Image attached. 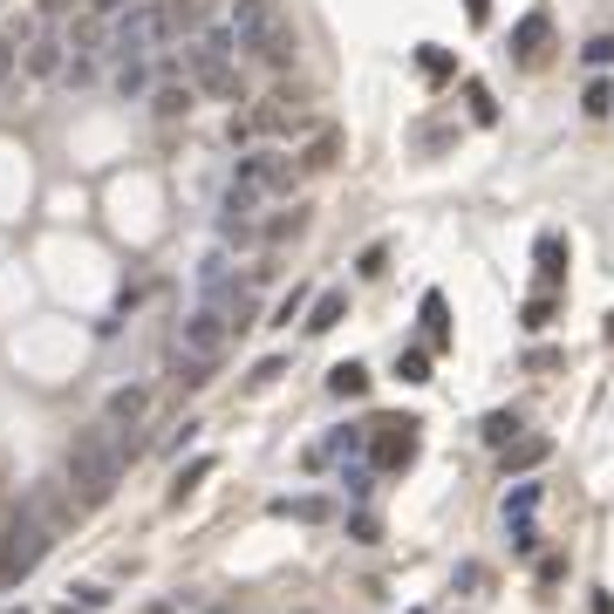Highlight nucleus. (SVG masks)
I'll list each match as a JSON object with an SVG mask.
<instances>
[{
	"mask_svg": "<svg viewBox=\"0 0 614 614\" xmlns=\"http://www.w3.org/2000/svg\"><path fill=\"white\" fill-rule=\"evenodd\" d=\"M164 14H171V28H198V21H205V0H171Z\"/></svg>",
	"mask_w": 614,
	"mask_h": 614,
	"instance_id": "nucleus-27",
	"label": "nucleus"
},
{
	"mask_svg": "<svg viewBox=\"0 0 614 614\" xmlns=\"http://www.w3.org/2000/svg\"><path fill=\"white\" fill-rule=\"evenodd\" d=\"M219 232H226V246H253V239H260L253 219H219Z\"/></svg>",
	"mask_w": 614,
	"mask_h": 614,
	"instance_id": "nucleus-29",
	"label": "nucleus"
},
{
	"mask_svg": "<svg viewBox=\"0 0 614 614\" xmlns=\"http://www.w3.org/2000/svg\"><path fill=\"white\" fill-rule=\"evenodd\" d=\"M580 55H587L594 69H614V35H594V41H587V48H580Z\"/></svg>",
	"mask_w": 614,
	"mask_h": 614,
	"instance_id": "nucleus-30",
	"label": "nucleus"
},
{
	"mask_svg": "<svg viewBox=\"0 0 614 614\" xmlns=\"http://www.w3.org/2000/svg\"><path fill=\"white\" fill-rule=\"evenodd\" d=\"M376 430H383V437H376V458L383 464H410L417 458V423L403 417V423H376Z\"/></svg>",
	"mask_w": 614,
	"mask_h": 614,
	"instance_id": "nucleus-7",
	"label": "nucleus"
},
{
	"mask_svg": "<svg viewBox=\"0 0 614 614\" xmlns=\"http://www.w3.org/2000/svg\"><path fill=\"white\" fill-rule=\"evenodd\" d=\"M560 273H567V239L546 232V239H539V287H553Z\"/></svg>",
	"mask_w": 614,
	"mask_h": 614,
	"instance_id": "nucleus-14",
	"label": "nucleus"
},
{
	"mask_svg": "<svg viewBox=\"0 0 614 614\" xmlns=\"http://www.w3.org/2000/svg\"><path fill=\"white\" fill-rule=\"evenodd\" d=\"M62 82H69V89L96 82V62H89V55H69V62H62Z\"/></svg>",
	"mask_w": 614,
	"mask_h": 614,
	"instance_id": "nucleus-28",
	"label": "nucleus"
},
{
	"mask_svg": "<svg viewBox=\"0 0 614 614\" xmlns=\"http://www.w3.org/2000/svg\"><path fill=\"white\" fill-rule=\"evenodd\" d=\"M171 383H178V389H205V383H212V362H198V355H171Z\"/></svg>",
	"mask_w": 614,
	"mask_h": 614,
	"instance_id": "nucleus-16",
	"label": "nucleus"
},
{
	"mask_svg": "<svg viewBox=\"0 0 614 614\" xmlns=\"http://www.w3.org/2000/svg\"><path fill=\"white\" fill-rule=\"evenodd\" d=\"M205 471H212V458H192L185 471H178V492H171V499H185V492H192V485L205 478Z\"/></svg>",
	"mask_w": 614,
	"mask_h": 614,
	"instance_id": "nucleus-33",
	"label": "nucleus"
},
{
	"mask_svg": "<svg viewBox=\"0 0 614 614\" xmlns=\"http://www.w3.org/2000/svg\"><path fill=\"white\" fill-rule=\"evenodd\" d=\"M294 157H280V151H253V157H239L232 164V185L239 192H253V198H280V192H294Z\"/></svg>",
	"mask_w": 614,
	"mask_h": 614,
	"instance_id": "nucleus-2",
	"label": "nucleus"
},
{
	"mask_svg": "<svg viewBox=\"0 0 614 614\" xmlns=\"http://www.w3.org/2000/svg\"><path fill=\"white\" fill-rule=\"evenodd\" d=\"M267 512H273V519H307V526H314V519H328L335 505H328V499H314V492H307V499H273Z\"/></svg>",
	"mask_w": 614,
	"mask_h": 614,
	"instance_id": "nucleus-12",
	"label": "nucleus"
},
{
	"mask_svg": "<svg viewBox=\"0 0 614 614\" xmlns=\"http://www.w3.org/2000/svg\"><path fill=\"white\" fill-rule=\"evenodd\" d=\"M396 376H403V383H430V355H423V348H403V355H396Z\"/></svg>",
	"mask_w": 614,
	"mask_h": 614,
	"instance_id": "nucleus-24",
	"label": "nucleus"
},
{
	"mask_svg": "<svg viewBox=\"0 0 614 614\" xmlns=\"http://www.w3.org/2000/svg\"><path fill=\"white\" fill-rule=\"evenodd\" d=\"M246 123H253V137H294V130L307 123V96H301V89H273Z\"/></svg>",
	"mask_w": 614,
	"mask_h": 614,
	"instance_id": "nucleus-3",
	"label": "nucleus"
},
{
	"mask_svg": "<svg viewBox=\"0 0 614 614\" xmlns=\"http://www.w3.org/2000/svg\"><path fill=\"white\" fill-rule=\"evenodd\" d=\"M539 505V485H519V492H505V519H519L526 526V512Z\"/></svg>",
	"mask_w": 614,
	"mask_h": 614,
	"instance_id": "nucleus-26",
	"label": "nucleus"
},
{
	"mask_svg": "<svg viewBox=\"0 0 614 614\" xmlns=\"http://www.w3.org/2000/svg\"><path fill=\"white\" fill-rule=\"evenodd\" d=\"M110 608V587H76V601H62V614H103Z\"/></svg>",
	"mask_w": 614,
	"mask_h": 614,
	"instance_id": "nucleus-22",
	"label": "nucleus"
},
{
	"mask_svg": "<svg viewBox=\"0 0 614 614\" xmlns=\"http://www.w3.org/2000/svg\"><path fill=\"white\" fill-rule=\"evenodd\" d=\"M464 7H471V21H485V7H492V0H464Z\"/></svg>",
	"mask_w": 614,
	"mask_h": 614,
	"instance_id": "nucleus-41",
	"label": "nucleus"
},
{
	"mask_svg": "<svg viewBox=\"0 0 614 614\" xmlns=\"http://www.w3.org/2000/svg\"><path fill=\"white\" fill-rule=\"evenodd\" d=\"M526 328H553V294H533V301H526Z\"/></svg>",
	"mask_w": 614,
	"mask_h": 614,
	"instance_id": "nucleus-31",
	"label": "nucleus"
},
{
	"mask_svg": "<svg viewBox=\"0 0 614 614\" xmlns=\"http://www.w3.org/2000/svg\"><path fill=\"white\" fill-rule=\"evenodd\" d=\"M192 96H198L192 82H164V89L151 96V110L164 116V123H178V116H192Z\"/></svg>",
	"mask_w": 614,
	"mask_h": 614,
	"instance_id": "nucleus-11",
	"label": "nucleus"
},
{
	"mask_svg": "<svg viewBox=\"0 0 614 614\" xmlns=\"http://www.w3.org/2000/svg\"><path fill=\"white\" fill-rule=\"evenodd\" d=\"M96 41H103V28H96L89 14H82V21H69V28H62V48H82V55H96Z\"/></svg>",
	"mask_w": 614,
	"mask_h": 614,
	"instance_id": "nucleus-21",
	"label": "nucleus"
},
{
	"mask_svg": "<svg viewBox=\"0 0 614 614\" xmlns=\"http://www.w3.org/2000/svg\"><path fill=\"white\" fill-rule=\"evenodd\" d=\"M464 96H471V116H478V123H492V89H485V82H471V89H464Z\"/></svg>",
	"mask_w": 614,
	"mask_h": 614,
	"instance_id": "nucleus-32",
	"label": "nucleus"
},
{
	"mask_svg": "<svg viewBox=\"0 0 614 614\" xmlns=\"http://www.w3.org/2000/svg\"><path fill=\"white\" fill-rule=\"evenodd\" d=\"M41 553H48V526H35V519H21L14 533H7V546H0V580H21L41 567Z\"/></svg>",
	"mask_w": 614,
	"mask_h": 614,
	"instance_id": "nucleus-4",
	"label": "nucleus"
},
{
	"mask_svg": "<svg viewBox=\"0 0 614 614\" xmlns=\"http://www.w3.org/2000/svg\"><path fill=\"white\" fill-rule=\"evenodd\" d=\"M69 485H76L82 505H103L123 485V444H116V430H82L76 444H69Z\"/></svg>",
	"mask_w": 614,
	"mask_h": 614,
	"instance_id": "nucleus-1",
	"label": "nucleus"
},
{
	"mask_svg": "<svg viewBox=\"0 0 614 614\" xmlns=\"http://www.w3.org/2000/svg\"><path fill=\"white\" fill-rule=\"evenodd\" d=\"M21 69H28V76H62V35H48V41H35V48H28V55H21Z\"/></svg>",
	"mask_w": 614,
	"mask_h": 614,
	"instance_id": "nucleus-10",
	"label": "nucleus"
},
{
	"mask_svg": "<svg viewBox=\"0 0 614 614\" xmlns=\"http://www.w3.org/2000/svg\"><path fill=\"white\" fill-rule=\"evenodd\" d=\"M614 110V89L608 82H594V89H587V116H608Z\"/></svg>",
	"mask_w": 614,
	"mask_h": 614,
	"instance_id": "nucleus-36",
	"label": "nucleus"
},
{
	"mask_svg": "<svg viewBox=\"0 0 614 614\" xmlns=\"http://www.w3.org/2000/svg\"><path fill=\"white\" fill-rule=\"evenodd\" d=\"M512 437H519V417H512V410H492V417H485V444H512Z\"/></svg>",
	"mask_w": 614,
	"mask_h": 614,
	"instance_id": "nucleus-23",
	"label": "nucleus"
},
{
	"mask_svg": "<svg viewBox=\"0 0 614 614\" xmlns=\"http://www.w3.org/2000/svg\"><path fill=\"white\" fill-rule=\"evenodd\" d=\"M383 260H389L383 246H362V260H355V273H362V280H376V273H383Z\"/></svg>",
	"mask_w": 614,
	"mask_h": 614,
	"instance_id": "nucleus-35",
	"label": "nucleus"
},
{
	"mask_svg": "<svg viewBox=\"0 0 614 614\" xmlns=\"http://www.w3.org/2000/svg\"><path fill=\"white\" fill-rule=\"evenodd\" d=\"M539 458H546V437H526V444H505V478H512V471H533Z\"/></svg>",
	"mask_w": 614,
	"mask_h": 614,
	"instance_id": "nucleus-19",
	"label": "nucleus"
},
{
	"mask_svg": "<svg viewBox=\"0 0 614 614\" xmlns=\"http://www.w3.org/2000/svg\"><path fill=\"white\" fill-rule=\"evenodd\" d=\"M151 89V69H144V55H130V62H116V96L130 103V96H144Z\"/></svg>",
	"mask_w": 614,
	"mask_h": 614,
	"instance_id": "nucleus-15",
	"label": "nucleus"
},
{
	"mask_svg": "<svg viewBox=\"0 0 614 614\" xmlns=\"http://www.w3.org/2000/svg\"><path fill=\"white\" fill-rule=\"evenodd\" d=\"M301 301H307V294H301V287H294V294H287V301L273 307V328H294V314H301Z\"/></svg>",
	"mask_w": 614,
	"mask_h": 614,
	"instance_id": "nucleus-34",
	"label": "nucleus"
},
{
	"mask_svg": "<svg viewBox=\"0 0 614 614\" xmlns=\"http://www.w3.org/2000/svg\"><path fill=\"white\" fill-rule=\"evenodd\" d=\"M7 614H28V608H7Z\"/></svg>",
	"mask_w": 614,
	"mask_h": 614,
	"instance_id": "nucleus-42",
	"label": "nucleus"
},
{
	"mask_svg": "<svg viewBox=\"0 0 614 614\" xmlns=\"http://www.w3.org/2000/svg\"><path fill=\"white\" fill-rule=\"evenodd\" d=\"M301 226H307V212L294 205V219H273V226H267V239H287V232H301Z\"/></svg>",
	"mask_w": 614,
	"mask_h": 614,
	"instance_id": "nucleus-38",
	"label": "nucleus"
},
{
	"mask_svg": "<svg viewBox=\"0 0 614 614\" xmlns=\"http://www.w3.org/2000/svg\"><path fill=\"white\" fill-rule=\"evenodd\" d=\"M294 48H301V35H294V21L280 14V21H273V35L260 41V62H273V69H287V62H294Z\"/></svg>",
	"mask_w": 614,
	"mask_h": 614,
	"instance_id": "nucleus-9",
	"label": "nucleus"
},
{
	"mask_svg": "<svg viewBox=\"0 0 614 614\" xmlns=\"http://www.w3.org/2000/svg\"><path fill=\"white\" fill-rule=\"evenodd\" d=\"M342 492L348 499H369V471H342Z\"/></svg>",
	"mask_w": 614,
	"mask_h": 614,
	"instance_id": "nucleus-39",
	"label": "nucleus"
},
{
	"mask_svg": "<svg viewBox=\"0 0 614 614\" xmlns=\"http://www.w3.org/2000/svg\"><path fill=\"white\" fill-rule=\"evenodd\" d=\"M273 21H280V7H273V0H232V41H239V48H246V55H260V41L273 35Z\"/></svg>",
	"mask_w": 614,
	"mask_h": 614,
	"instance_id": "nucleus-5",
	"label": "nucleus"
},
{
	"mask_svg": "<svg viewBox=\"0 0 614 614\" xmlns=\"http://www.w3.org/2000/svg\"><path fill=\"white\" fill-rule=\"evenodd\" d=\"M423 328H430V348L451 342V321H444V294H423Z\"/></svg>",
	"mask_w": 614,
	"mask_h": 614,
	"instance_id": "nucleus-20",
	"label": "nucleus"
},
{
	"mask_svg": "<svg viewBox=\"0 0 614 614\" xmlns=\"http://www.w3.org/2000/svg\"><path fill=\"white\" fill-rule=\"evenodd\" d=\"M328 389H335V396H369V369H362V362H335V369H328Z\"/></svg>",
	"mask_w": 614,
	"mask_h": 614,
	"instance_id": "nucleus-13",
	"label": "nucleus"
},
{
	"mask_svg": "<svg viewBox=\"0 0 614 614\" xmlns=\"http://www.w3.org/2000/svg\"><path fill=\"white\" fill-rule=\"evenodd\" d=\"M546 35H553V21H546V14H526L519 35H512V55H519V62H539V55H546Z\"/></svg>",
	"mask_w": 614,
	"mask_h": 614,
	"instance_id": "nucleus-8",
	"label": "nucleus"
},
{
	"mask_svg": "<svg viewBox=\"0 0 614 614\" xmlns=\"http://www.w3.org/2000/svg\"><path fill=\"white\" fill-rule=\"evenodd\" d=\"M335 151H342V137L335 130H321L314 144H307V157H301V171H335Z\"/></svg>",
	"mask_w": 614,
	"mask_h": 614,
	"instance_id": "nucleus-18",
	"label": "nucleus"
},
{
	"mask_svg": "<svg viewBox=\"0 0 614 614\" xmlns=\"http://www.w3.org/2000/svg\"><path fill=\"white\" fill-rule=\"evenodd\" d=\"M342 294H321V301L307 307V335H328V328H335V321H342Z\"/></svg>",
	"mask_w": 614,
	"mask_h": 614,
	"instance_id": "nucleus-17",
	"label": "nucleus"
},
{
	"mask_svg": "<svg viewBox=\"0 0 614 614\" xmlns=\"http://www.w3.org/2000/svg\"><path fill=\"white\" fill-rule=\"evenodd\" d=\"M185 608H192V601H151L144 614H185Z\"/></svg>",
	"mask_w": 614,
	"mask_h": 614,
	"instance_id": "nucleus-40",
	"label": "nucleus"
},
{
	"mask_svg": "<svg viewBox=\"0 0 614 614\" xmlns=\"http://www.w3.org/2000/svg\"><path fill=\"white\" fill-rule=\"evenodd\" d=\"M144 410H151V389H144V383L110 389V396H103V430H137Z\"/></svg>",
	"mask_w": 614,
	"mask_h": 614,
	"instance_id": "nucleus-6",
	"label": "nucleus"
},
{
	"mask_svg": "<svg viewBox=\"0 0 614 614\" xmlns=\"http://www.w3.org/2000/svg\"><path fill=\"white\" fill-rule=\"evenodd\" d=\"M14 69H21V48H14V41H0V89L14 82Z\"/></svg>",
	"mask_w": 614,
	"mask_h": 614,
	"instance_id": "nucleus-37",
	"label": "nucleus"
},
{
	"mask_svg": "<svg viewBox=\"0 0 614 614\" xmlns=\"http://www.w3.org/2000/svg\"><path fill=\"white\" fill-rule=\"evenodd\" d=\"M198 287H205V294L226 287V253H205V260H198Z\"/></svg>",
	"mask_w": 614,
	"mask_h": 614,
	"instance_id": "nucleus-25",
	"label": "nucleus"
}]
</instances>
